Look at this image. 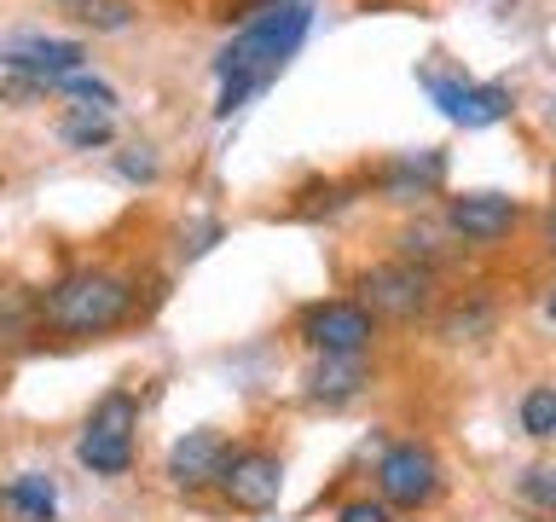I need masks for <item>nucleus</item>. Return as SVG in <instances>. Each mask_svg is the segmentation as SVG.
Segmentation results:
<instances>
[{
    "mask_svg": "<svg viewBox=\"0 0 556 522\" xmlns=\"http://www.w3.org/2000/svg\"><path fill=\"white\" fill-rule=\"evenodd\" d=\"M365 355H319V365L307 372V400H325V407H342L365 389Z\"/></svg>",
    "mask_w": 556,
    "mask_h": 522,
    "instance_id": "obj_13",
    "label": "nucleus"
},
{
    "mask_svg": "<svg viewBox=\"0 0 556 522\" xmlns=\"http://www.w3.org/2000/svg\"><path fill=\"white\" fill-rule=\"evenodd\" d=\"M521 430H528L533 442H551L556 435V383H533V389L521 395Z\"/></svg>",
    "mask_w": 556,
    "mask_h": 522,
    "instance_id": "obj_19",
    "label": "nucleus"
},
{
    "mask_svg": "<svg viewBox=\"0 0 556 522\" xmlns=\"http://www.w3.org/2000/svg\"><path fill=\"white\" fill-rule=\"evenodd\" d=\"M545 320H551V325H556V290H551V296H545Z\"/></svg>",
    "mask_w": 556,
    "mask_h": 522,
    "instance_id": "obj_26",
    "label": "nucleus"
},
{
    "mask_svg": "<svg viewBox=\"0 0 556 522\" xmlns=\"http://www.w3.org/2000/svg\"><path fill=\"white\" fill-rule=\"evenodd\" d=\"M87 64V47L81 41H64V35H35V29H17L0 41V70L7 76H24V82H64L76 76V70Z\"/></svg>",
    "mask_w": 556,
    "mask_h": 522,
    "instance_id": "obj_7",
    "label": "nucleus"
},
{
    "mask_svg": "<svg viewBox=\"0 0 556 522\" xmlns=\"http://www.w3.org/2000/svg\"><path fill=\"white\" fill-rule=\"evenodd\" d=\"M134 430H139V400L128 389H111L87 412V430L76 442L81 470H93V476H128L134 470Z\"/></svg>",
    "mask_w": 556,
    "mask_h": 522,
    "instance_id": "obj_4",
    "label": "nucleus"
},
{
    "mask_svg": "<svg viewBox=\"0 0 556 522\" xmlns=\"http://www.w3.org/2000/svg\"><path fill=\"white\" fill-rule=\"evenodd\" d=\"M521 499L539 505V511H556V470H528L521 476Z\"/></svg>",
    "mask_w": 556,
    "mask_h": 522,
    "instance_id": "obj_21",
    "label": "nucleus"
},
{
    "mask_svg": "<svg viewBox=\"0 0 556 522\" xmlns=\"http://www.w3.org/2000/svg\"><path fill=\"white\" fill-rule=\"evenodd\" d=\"M417 87L434 99V111H441L446 122H458V128H493V122H504L516 111L510 87L504 82H476L464 76L458 64H417Z\"/></svg>",
    "mask_w": 556,
    "mask_h": 522,
    "instance_id": "obj_3",
    "label": "nucleus"
},
{
    "mask_svg": "<svg viewBox=\"0 0 556 522\" xmlns=\"http://www.w3.org/2000/svg\"><path fill=\"white\" fill-rule=\"evenodd\" d=\"M486 325H493V296H486V290H469V296H458V302L441 313V337H446V343L481 337Z\"/></svg>",
    "mask_w": 556,
    "mask_h": 522,
    "instance_id": "obj_18",
    "label": "nucleus"
},
{
    "mask_svg": "<svg viewBox=\"0 0 556 522\" xmlns=\"http://www.w3.org/2000/svg\"><path fill=\"white\" fill-rule=\"evenodd\" d=\"M116 174H122V181H156V157H151V146L122 151V157H116Z\"/></svg>",
    "mask_w": 556,
    "mask_h": 522,
    "instance_id": "obj_22",
    "label": "nucleus"
},
{
    "mask_svg": "<svg viewBox=\"0 0 556 522\" xmlns=\"http://www.w3.org/2000/svg\"><path fill=\"white\" fill-rule=\"evenodd\" d=\"M377 337V313L359 302H313L302 313V343L313 355H365Z\"/></svg>",
    "mask_w": 556,
    "mask_h": 522,
    "instance_id": "obj_8",
    "label": "nucleus"
},
{
    "mask_svg": "<svg viewBox=\"0 0 556 522\" xmlns=\"http://www.w3.org/2000/svg\"><path fill=\"white\" fill-rule=\"evenodd\" d=\"M359 290V308H371L377 320H417V313L434 308V268H424V261H377V268H365L354 278Z\"/></svg>",
    "mask_w": 556,
    "mask_h": 522,
    "instance_id": "obj_5",
    "label": "nucleus"
},
{
    "mask_svg": "<svg viewBox=\"0 0 556 522\" xmlns=\"http://www.w3.org/2000/svg\"><path fill=\"white\" fill-rule=\"evenodd\" d=\"M215 238H220V221H203V226H191V233H186V244H180V256H186V261H198V256H203Z\"/></svg>",
    "mask_w": 556,
    "mask_h": 522,
    "instance_id": "obj_24",
    "label": "nucleus"
},
{
    "mask_svg": "<svg viewBox=\"0 0 556 522\" xmlns=\"http://www.w3.org/2000/svg\"><path fill=\"white\" fill-rule=\"evenodd\" d=\"M29 331H41V296L24 285H0V348L24 343Z\"/></svg>",
    "mask_w": 556,
    "mask_h": 522,
    "instance_id": "obj_16",
    "label": "nucleus"
},
{
    "mask_svg": "<svg viewBox=\"0 0 556 522\" xmlns=\"http://www.w3.org/2000/svg\"><path fill=\"white\" fill-rule=\"evenodd\" d=\"M47 94H70V99L99 104V111H111V116H116V87H111V82H99V76H87V70H76V76H64V82H52Z\"/></svg>",
    "mask_w": 556,
    "mask_h": 522,
    "instance_id": "obj_20",
    "label": "nucleus"
},
{
    "mask_svg": "<svg viewBox=\"0 0 556 522\" xmlns=\"http://www.w3.org/2000/svg\"><path fill=\"white\" fill-rule=\"evenodd\" d=\"M446 181V151H400L377 169V191L389 203H424Z\"/></svg>",
    "mask_w": 556,
    "mask_h": 522,
    "instance_id": "obj_12",
    "label": "nucleus"
},
{
    "mask_svg": "<svg viewBox=\"0 0 556 522\" xmlns=\"http://www.w3.org/2000/svg\"><path fill=\"white\" fill-rule=\"evenodd\" d=\"M220 494H226V505H238V511H273L278 494H285V459L267 447H238L232 459H226Z\"/></svg>",
    "mask_w": 556,
    "mask_h": 522,
    "instance_id": "obj_9",
    "label": "nucleus"
},
{
    "mask_svg": "<svg viewBox=\"0 0 556 522\" xmlns=\"http://www.w3.org/2000/svg\"><path fill=\"white\" fill-rule=\"evenodd\" d=\"M232 442H226L220 430H186L180 442L168 447L163 459V476L180 487V494H203V487H220L226 476V459H232Z\"/></svg>",
    "mask_w": 556,
    "mask_h": 522,
    "instance_id": "obj_10",
    "label": "nucleus"
},
{
    "mask_svg": "<svg viewBox=\"0 0 556 522\" xmlns=\"http://www.w3.org/2000/svg\"><path fill=\"white\" fill-rule=\"evenodd\" d=\"M226 17H238L243 29L215 52V82H220L215 116L220 122L243 111L261 87H273L278 70L302 52L307 29H313V0H243Z\"/></svg>",
    "mask_w": 556,
    "mask_h": 522,
    "instance_id": "obj_1",
    "label": "nucleus"
},
{
    "mask_svg": "<svg viewBox=\"0 0 556 522\" xmlns=\"http://www.w3.org/2000/svg\"><path fill=\"white\" fill-rule=\"evenodd\" d=\"M337 522H394V517H389V505H382V499H348L337 511Z\"/></svg>",
    "mask_w": 556,
    "mask_h": 522,
    "instance_id": "obj_23",
    "label": "nucleus"
},
{
    "mask_svg": "<svg viewBox=\"0 0 556 522\" xmlns=\"http://www.w3.org/2000/svg\"><path fill=\"white\" fill-rule=\"evenodd\" d=\"M434 494H441V459H434L424 442H394L377 459V499L382 505L417 511V505H429Z\"/></svg>",
    "mask_w": 556,
    "mask_h": 522,
    "instance_id": "obj_6",
    "label": "nucleus"
},
{
    "mask_svg": "<svg viewBox=\"0 0 556 522\" xmlns=\"http://www.w3.org/2000/svg\"><path fill=\"white\" fill-rule=\"evenodd\" d=\"M134 296V278L116 268H70L41 290V331L47 337H104L128 325Z\"/></svg>",
    "mask_w": 556,
    "mask_h": 522,
    "instance_id": "obj_2",
    "label": "nucleus"
},
{
    "mask_svg": "<svg viewBox=\"0 0 556 522\" xmlns=\"http://www.w3.org/2000/svg\"><path fill=\"white\" fill-rule=\"evenodd\" d=\"M0 511L12 522H52L59 487H52V476H41V470H17V476L0 487Z\"/></svg>",
    "mask_w": 556,
    "mask_h": 522,
    "instance_id": "obj_14",
    "label": "nucleus"
},
{
    "mask_svg": "<svg viewBox=\"0 0 556 522\" xmlns=\"http://www.w3.org/2000/svg\"><path fill=\"white\" fill-rule=\"evenodd\" d=\"M516 221H521V209L504 191H464V198L446 203V233L464 244H498L516 233Z\"/></svg>",
    "mask_w": 556,
    "mask_h": 522,
    "instance_id": "obj_11",
    "label": "nucleus"
},
{
    "mask_svg": "<svg viewBox=\"0 0 556 522\" xmlns=\"http://www.w3.org/2000/svg\"><path fill=\"white\" fill-rule=\"evenodd\" d=\"M59 139L70 151H104L116 139V116L99 111V104H70L59 116Z\"/></svg>",
    "mask_w": 556,
    "mask_h": 522,
    "instance_id": "obj_15",
    "label": "nucleus"
},
{
    "mask_svg": "<svg viewBox=\"0 0 556 522\" xmlns=\"http://www.w3.org/2000/svg\"><path fill=\"white\" fill-rule=\"evenodd\" d=\"M545 250L556 256V209H551V215H545Z\"/></svg>",
    "mask_w": 556,
    "mask_h": 522,
    "instance_id": "obj_25",
    "label": "nucleus"
},
{
    "mask_svg": "<svg viewBox=\"0 0 556 522\" xmlns=\"http://www.w3.org/2000/svg\"><path fill=\"white\" fill-rule=\"evenodd\" d=\"M64 17H76V24H87L93 35H116L134 24V0H52Z\"/></svg>",
    "mask_w": 556,
    "mask_h": 522,
    "instance_id": "obj_17",
    "label": "nucleus"
}]
</instances>
